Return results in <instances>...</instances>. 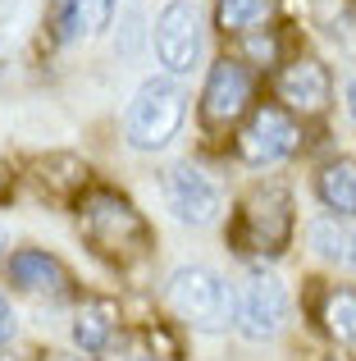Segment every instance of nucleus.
<instances>
[{
	"instance_id": "nucleus-1",
	"label": "nucleus",
	"mask_w": 356,
	"mask_h": 361,
	"mask_svg": "<svg viewBox=\"0 0 356 361\" xmlns=\"http://www.w3.org/2000/svg\"><path fill=\"white\" fill-rule=\"evenodd\" d=\"M78 229L115 265L142 261L151 252V224H146V215L124 192H115V188H91V192L78 197Z\"/></svg>"
},
{
	"instance_id": "nucleus-2",
	"label": "nucleus",
	"mask_w": 356,
	"mask_h": 361,
	"mask_svg": "<svg viewBox=\"0 0 356 361\" xmlns=\"http://www.w3.org/2000/svg\"><path fill=\"white\" fill-rule=\"evenodd\" d=\"M187 119V97L178 78H146L124 110V137L133 151H165Z\"/></svg>"
},
{
	"instance_id": "nucleus-3",
	"label": "nucleus",
	"mask_w": 356,
	"mask_h": 361,
	"mask_svg": "<svg viewBox=\"0 0 356 361\" xmlns=\"http://www.w3.org/2000/svg\"><path fill=\"white\" fill-rule=\"evenodd\" d=\"M297 215H293V192L284 183H265L247 192L238 206V224H233V247L251 256H284L293 243Z\"/></svg>"
},
{
	"instance_id": "nucleus-4",
	"label": "nucleus",
	"mask_w": 356,
	"mask_h": 361,
	"mask_svg": "<svg viewBox=\"0 0 356 361\" xmlns=\"http://www.w3.org/2000/svg\"><path fill=\"white\" fill-rule=\"evenodd\" d=\"M165 298H170L174 316L201 334H220L233 325V288L205 265H178L165 283Z\"/></svg>"
},
{
	"instance_id": "nucleus-5",
	"label": "nucleus",
	"mask_w": 356,
	"mask_h": 361,
	"mask_svg": "<svg viewBox=\"0 0 356 361\" xmlns=\"http://www.w3.org/2000/svg\"><path fill=\"white\" fill-rule=\"evenodd\" d=\"M288 311H293L288 288L269 270H260V265L247 270V279H242L238 293H233V325H238V334L251 338V343L274 338L279 329L288 325Z\"/></svg>"
},
{
	"instance_id": "nucleus-6",
	"label": "nucleus",
	"mask_w": 356,
	"mask_h": 361,
	"mask_svg": "<svg viewBox=\"0 0 356 361\" xmlns=\"http://www.w3.org/2000/svg\"><path fill=\"white\" fill-rule=\"evenodd\" d=\"M151 46H155V60L165 64L170 78H187L201 64V51H205L201 9L192 0H170L151 23Z\"/></svg>"
},
{
	"instance_id": "nucleus-7",
	"label": "nucleus",
	"mask_w": 356,
	"mask_h": 361,
	"mask_svg": "<svg viewBox=\"0 0 356 361\" xmlns=\"http://www.w3.org/2000/svg\"><path fill=\"white\" fill-rule=\"evenodd\" d=\"M302 147V123L288 115L284 106H256L247 123L238 128V160L251 169H265L288 160Z\"/></svg>"
},
{
	"instance_id": "nucleus-8",
	"label": "nucleus",
	"mask_w": 356,
	"mask_h": 361,
	"mask_svg": "<svg viewBox=\"0 0 356 361\" xmlns=\"http://www.w3.org/2000/svg\"><path fill=\"white\" fill-rule=\"evenodd\" d=\"M256 97V73L242 60H215L205 69V87H201V123L205 128H233L242 115L251 110Z\"/></svg>"
},
{
	"instance_id": "nucleus-9",
	"label": "nucleus",
	"mask_w": 356,
	"mask_h": 361,
	"mask_svg": "<svg viewBox=\"0 0 356 361\" xmlns=\"http://www.w3.org/2000/svg\"><path fill=\"white\" fill-rule=\"evenodd\" d=\"M165 202H170L174 220L192 224V229L215 224V220H220V211H224L220 183H215L201 165H192V160H183V165H174L170 174H165Z\"/></svg>"
},
{
	"instance_id": "nucleus-10",
	"label": "nucleus",
	"mask_w": 356,
	"mask_h": 361,
	"mask_svg": "<svg viewBox=\"0 0 356 361\" xmlns=\"http://www.w3.org/2000/svg\"><path fill=\"white\" fill-rule=\"evenodd\" d=\"M279 101L288 110H297L302 119H315L329 110L333 101V78H329V64L315 60V55H302V60H288L279 69Z\"/></svg>"
},
{
	"instance_id": "nucleus-11",
	"label": "nucleus",
	"mask_w": 356,
	"mask_h": 361,
	"mask_svg": "<svg viewBox=\"0 0 356 361\" xmlns=\"http://www.w3.org/2000/svg\"><path fill=\"white\" fill-rule=\"evenodd\" d=\"M5 274H9V283H14V288H23V293H46V298H60V293L73 283L60 256L42 252V247H18V252H9Z\"/></svg>"
},
{
	"instance_id": "nucleus-12",
	"label": "nucleus",
	"mask_w": 356,
	"mask_h": 361,
	"mask_svg": "<svg viewBox=\"0 0 356 361\" xmlns=\"http://www.w3.org/2000/svg\"><path fill=\"white\" fill-rule=\"evenodd\" d=\"M311 252L320 261H333L343 270H356V220H338V215H320V220L306 229Z\"/></svg>"
},
{
	"instance_id": "nucleus-13",
	"label": "nucleus",
	"mask_w": 356,
	"mask_h": 361,
	"mask_svg": "<svg viewBox=\"0 0 356 361\" xmlns=\"http://www.w3.org/2000/svg\"><path fill=\"white\" fill-rule=\"evenodd\" d=\"M115 325H119V307L110 298H87L73 316V343L82 353H106L110 338H115Z\"/></svg>"
},
{
	"instance_id": "nucleus-14",
	"label": "nucleus",
	"mask_w": 356,
	"mask_h": 361,
	"mask_svg": "<svg viewBox=\"0 0 356 361\" xmlns=\"http://www.w3.org/2000/svg\"><path fill=\"white\" fill-rule=\"evenodd\" d=\"M315 192L338 220H356V160L338 156L315 174Z\"/></svg>"
},
{
	"instance_id": "nucleus-15",
	"label": "nucleus",
	"mask_w": 356,
	"mask_h": 361,
	"mask_svg": "<svg viewBox=\"0 0 356 361\" xmlns=\"http://www.w3.org/2000/svg\"><path fill=\"white\" fill-rule=\"evenodd\" d=\"M320 325L333 343L356 348V288H333L324 293V307H320Z\"/></svg>"
},
{
	"instance_id": "nucleus-16",
	"label": "nucleus",
	"mask_w": 356,
	"mask_h": 361,
	"mask_svg": "<svg viewBox=\"0 0 356 361\" xmlns=\"http://www.w3.org/2000/svg\"><path fill=\"white\" fill-rule=\"evenodd\" d=\"M274 18V0H220L215 5V23L233 37H247Z\"/></svg>"
},
{
	"instance_id": "nucleus-17",
	"label": "nucleus",
	"mask_w": 356,
	"mask_h": 361,
	"mask_svg": "<svg viewBox=\"0 0 356 361\" xmlns=\"http://www.w3.org/2000/svg\"><path fill=\"white\" fill-rule=\"evenodd\" d=\"M242 55H247L251 64H260V69H274V64H279V32H274V27H256V32H247Z\"/></svg>"
},
{
	"instance_id": "nucleus-18",
	"label": "nucleus",
	"mask_w": 356,
	"mask_h": 361,
	"mask_svg": "<svg viewBox=\"0 0 356 361\" xmlns=\"http://www.w3.org/2000/svg\"><path fill=\"white\" fill-rule=\"evenodd\" d=\"M119 0H82V32H106Z\"/></svg>"
},
{
	"instance_id": "nucleus-19",
	"label": "nucleus",
	"mask_w": 356,
	"mask_h": 361,
	"mask_svg": "<svg viewBox=\"0 0 356 361\" xmlns=\"http://www.w3.org/2000/svg\"><path fill=\"white\" fill-rule=\"evenodd\" d=\"M137 46H142V9H128V14H124V42H119V51H124V55H137Z\"/></svg>"
},
{
	"instance_id": "nucleus-20",
	"label": "nucleus",
	"mask_w": 356,
	"mask_h": 361,
	"mask_svg": "<svg viewBox=\"0 0 356 361\" xmlns=\"http://www.w3.org/2000/svg\"><path fill=\"white\" fill-rule=\"evenodd\" d=\"M333 42H338L348 55H356V14H343V18H333Z\"/></svg>"
},
{
	"instance_id": "nucleus-21",
	"label": "nucleus",
	"mask_w": 356,
	"mask_h": 361,
	"mask_svg": "<svg viewBox=\"0 0 356 361\" xmlns=\"http://www.w3.org/2000/svg\"><path fill=\"white\" fill-rule=\"evenodd\" d=\"M9 338H14V311H9L5 293H0V348H9Z\"/></svg>"
},
{
	"instance_id": "nucleus-22",
	"label": "nucleus",
	"mask_w": 356,
	"mask_h": 361,
	"mask_svg": "<svg viewBox=\"0 0 356 361\" xmlns=\"http://www.w3.org/2000/svg\"><path fill=\"white\" fill-rule=\"evenodd\" d=\"M348 115H352V119H356V78H352V82H348Z\"/></svg>"
},
{
	"instance_id": "nucleus-23",
	"label": "nucleus",
	"mask_w": 356,
	"mask_h": 361,
	"mask_svg": "<svg viewBox=\"0 0 356 361\" xmlns=\"http://www.w3.org/2000/svg\"><path fill=\"white\" fill-rule=\"evenodd\" d=\"M0 252H5V224H0Z\"/></svg>"
},
{
	"instance_id": "nucleus-24",
	"label": "nucleus",
	"mask_w": 356,
	"mask_h": 361,
	"mask_svg": "<svg viewBox=\"0 0 356 361\" xmlns=\"http://www.w3.org/2000/svg\"><path fill=\"white\" fill-rule=\"evenodd\" d=\"M0 361H14V357H9V353H5V348H0Z\"/></svg>"
},
{
	"instance_id": "nucleus-25",
	"label": "nucleus",
	"mask_w": 356,
	"mask_h": 361,
	"mask_svg": "<svg viewBox=\"0 0 356 361\" xmlns=\"http://www.w3.org/2000/svg\"><path fill=\"white\" fill-rule=\"evenodd\" d=\"M0 197H5V183H0Z\"/></svg>"
},
{
	"instance_id": "nucleus-26",
	"label": "nucleus",
	"mask_w": 356,
	"mask_h": 361,
	"mask_svg": "<svg viewBox=\"0 0 356 361\" xmlns=\"http://www.w3.org/2000/svg\"><path fill=\"white\" fill-rule=\"evenodd\" d=\"M352 14H356V0H352Z\"/></svg>"
},
{
	"instance_id": "nucleus-27",
	"label": "nucleus",
	"mask_w": 356,
	"mask_h": 361,
	"mask_svg": "<svg viewBox=\"0 0 356 361\" xmlns=\"http://www.w3.org/2000/svg\"><path fill=\"white\" fill-rule=\"evenodd\" d=\"M151 361H155V357H151Z\"/></svg>"
}]
</instances>
